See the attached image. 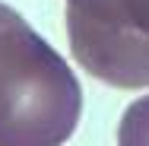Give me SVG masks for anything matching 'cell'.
<instances>
[{"label": "cell", "instance_id": "cell-1", "mask_svg": "<svg viewBox=\"0 0 149 146\" xmlns=\"http://www.w3.org/2000/svg\"><path fill=\"white\" fill-rule=\"evenodd\" d=\"M83 115L70 64L0 3V146H63Z\"/></svg>", "mask_w": 149, "mask_h": 146}, {"label": "cell", "instance_id": "cell-2", "mask_svg": "<svg viewBox=\"0 0 149 146\" xmlns=\"http://www.w3.org/2000/svg\"><path fill=\"white\" fill-rule=\"evenodd\" d=\"M67 41L89 76L149 86V0H67Z\"/></svg>", "mask_w": 149, "mask_h": 146}, {"label": "cell", "instance_id": "cell-3", "mask_svg": "<svg viewBox=\"0 0 149 146\" xmlns=\"http://www.w3.org/2000/svg\"><path fill=\"white\" fill-rule=\"evenodd\" d=\"M118 146H149V95L127 105L118 124Z\"/></svg>", "mask_w": 149, "mask_h": 146}]
</instances>
